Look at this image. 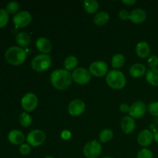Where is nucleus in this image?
Wrapping results in <instances>:
<instances>
[{
    "label": "nucleus",
    "mask_w": 158,
    "mask_h": 158,
    "mask_svg": "<svg viewBox=\"0 0 158 158\" xmlns=\"http://www.w3.org/2000/svg\"><path fill=\"white\" fill-rule=\"evenodd\" d=\"M102 158H114V157H102Z\"/></svg>",
    "instance_id": "nucleus-40"
},
{
    "label": "nucleus",
    "mask_w": 158,
    "mask_h": 158,
    "mask_svg": "<svg viewBox=\"0 0 158 158\" xmlns=\"http://www.w3.org/2000/svg\"><path fill=\"white\" fill-rule=\"evenodd\" d=\"M6 12L9 14H17L19 10V4L17 2L12 1L7 4L6 9Z\"/></svg>",
    "instance_id": "nucleus-28"
},
{
    "label": "nucleus",
    "mask_w": 158,
    "mask_h": 158,
    "mask_svg": "<svg viewBox=\"0 0 158 158\" xmlns=\"http://www.w3.org/2000/svg\"><path fill=\"white\" fill-rule=\"evenodd\" d=\"M119 17L121 20L130 19V13L127 10L123 9V10L119 12Z\"/></svg>",
    "instance_id": "nucleus-34"
},
{
    "label": "nucleus",
    "mask_w": 158,
    "mask_h": 158,
    "mask_svg": "<svg viewBox=\"0 0 158 158\" xmlns=\"http://www.w3.org/2000/svg\"><path fill=\"white\" fill-rule=\"evenodd\" d=\"M154 140H155V141L158 143V129L156 130L155 132H154Z\"/></svg>",
    "instance_id": "nucleus-38"
},
{
    "label": "nucleus",
    "mask_w": 158,
    "mask_h": 158,
    "mask_svg": "<svg viewBox=\"0 0 158 158\" xmlns=\"http://www.w3.org/2000/svg\"><path fill=\"white\" fill-rule=\"evenodd\" d=\"M120 110L122 113H127L130 110V106L129 105L127 104V103H122L120 106Z\"/></svg>",
    "instance_id": "nucleus-35"
},
{
    "label": "nucleus",
    "mask_w": 158,
    "mask_h": 158,
    "mask_svg": "<svg viewBox=\"0 0 158 158\" xmlns=\"http://www.w3.org/2000/svg\"><path fill=\"white\" fill-rule=\"evenodd\" d=\"M86 104L84 102L80 99L72 100L68 106V112L73 117H78L81 115L85 110Z\"/></svg>",
    "instance_id": "nucleus-11"
},
{
    "label": "nucleus",
    "mask_w": 158,
    "mask_h": 158,
    "mask_svg": "<svg viewBox=\"0 0 158 158\" xmlns=\"http://www.w3.org/2000/svg\"><path fill=\"white\" fill-rule=\"evenodd\" d=\"M148 110L153 117H158V102H152L148 106Z\"/></svg>",
    "instance_id": "nucleus-30"
},
{
    "label": "nucleus",
    "mask_w": 158,
    "mask_h": 158,
    "mask_svg": "<svg viewBox=\"0 0 158 158\" xmlns=\"http://www.w3.org/2000/svg\"><path fill=\"white\" fill-rule=\"evenodd\" d=\"M50 81L52 86L58 90H65L72 83V74L64 69L53 71L50 75Z\"/></svg>",
    "instance_id": "nucleus-1"
},
{
    "label": "nucleus",
    "mask_w": 158,
    "mask_h": 158,
    "mask_svg": "<svg viewBox=\"0 0 158 158\" xmlns=\"http://www.w3.org/2000/svg\"><path fill=\"white\" fill-rule=\"evenodd\" d=\"M137 158H153V153L151 150L143 148L140 150L137 155Z\"/></svg>",
    "instance_id": "nucleus-31"
},
{
    "label": "nucleus",
    "mask_w": 158,
    "mask_h": 158,
    "mask_svg": "<svg viewBox=\"0 0 158 158\" xmlns=\"http://www.w3.org/2000/svg\"><path fill=\"white\" fill-rule=\"evenodd\" d=\"M110 15L106 12H99L95 14L94 22L97 26H104L109 22Z\"/></svg>",
    "instance_id": "nucleus-22"
},
{
    "label": "nucleus",
    "mask_w": 158,
    "mask_h": 158,
    "mask_svg": "<svg viewBox=\"0 0 158 158\" xmlns=\"http://www.w3.org/2000/svg\"><path fill=\"white\" fill-rule=\"evenodd\" d=\"M45 158H54L53 157H52V156H46Z\"/></svg>",
    "instance_id": "nucleus-39"
},
{
    "label": "nucleus",
    "mask_w": 158,
    "mask_h": 158,
    "mask_svg": "<svg viewBox=\"0 0 158 158\" xmlns=\"http://www.w3.org/2000/svg\"><path fill=\"white\" fill-rule=\"evenodd\" d=\"M21 105L25 111L32 112L38 106V97L32 93H27L22 98Z\"/></svg>",
    "instance_id": "nucleus-6"
},
{
    "label": "nucleus",
    "mask_w": 158,
    "mask_h": 158,
    "mask_svg": "<svg viewBox=\"0 0 158 158\" xmlns=\"http://www.w3.org/2000/svg\"><path fill=\"white\" fill-rule=\"evenodd\" d=\"M136 53L141 59L148 58L151 54V47L147 42H140L136 46Z\"/></svg>",
    "instance_id": "nucleus-18"
},
{
    "label": "nucleus",
    "mask_w": 158,
    "mask_h": 158,
    "mask_svg": "<svg viewBox=\"0 0 158 158\" xmlns=\"http://www.w3.org/2000/svg\"><path fill=\"white\" fill-rule=\"evenodd\" d=\"M147 107L145 103L141 101H137L130 106L129 114L134 119H140L145 115Z\"/></svg>",
    "instance_id": "nucleus-12"
},
{
    "label": "nucleus",
    "mask_w": 158,
    "mask_h": 158,
    "mask_svg": "<svg viewBox=\"0 0 158 158\" xmlns=\"http://www.w3.org/2000/svg\"><path fill=\"white\" fill-rule=\"evenodd\" d=\"M8 139L14 145H22L24 143L25 136L23 132L18 130H12L8 134Z\"/></svg>",
    "instance_id": "nucleus-16"
},
{
    "label": "nucleus",
    "mask_w": 158,
    "mask_h": 158,
    "mask_svg": "<svg viewBox=\"0 0 158 158\" xmlns=\"http://www.w3.org/2000/svg\"><path fill=\"white\" fill-rule=\"evenodd\" d=\"M52 58L47 54H40L32 59L31 62V67L35 72H44L47 70L51 66Z\"/></svg>",
    "instance_id": "nucleus-4"
},
{
    "label": "nucleus",
    "mask_w": 158,
    "mask_h": 158,
    "mask_svg": "<svg viewBox=\"0 0 158 158\" xmlns=\"http://www.w3.org/2000/svg\"><path fill=\"white\" fill-rule=\"evenodd\" d=\"M77 65H78V60H77V57L73 55L66 57L63 62V66H64L65 69L69 71V72L71 70H75L77 67Z\"/></svg>",
    "instance_id": "nucleus-23"
},
{
    "label": "nucleus",
    "mask_w": 158,
    "mask_h": 158,
    "mask_svg": "<svg viewBox=\"0 0 158 158\" xmlns=\"http://www.w3.org/2000/svg\"><path fill=\"white\" fill-rule=\"evenodd\" d=\"M83 7L85 11L89 14H94L99 9V3L96 0H85L83 2Z\"/></svg>",
    "instance_id": "nucleus-24"
},
{
    "label": "nucleus",
    "mask_w": 158,
    "mask_h": 158,
    "mask_svg": "<svg viewBox=\"0 0 158 158\" xmlns=\"http://www.w3.org/2000/svg\"><path fill=\"white\" fill-rule=\"evenodd\" d=\"M106 82L108 86L114 89H121L126 86L127 80L123 73L117 69L109 71L106 76Z\"/></svg>",
    "instance_id": "nucleus-3"
},
{
    "label": "nucleus",
    "mask_w": 158,
    "mask_h": 158,
    "mask_svg": "<svg viewBox=\"0 0 158 158\" xmlns=\"http://www.w3.org/2000/svg\"><path fill=\"white\" fill-rule=\"evenodd\" d=\"M129 73L131 77L134 78H140V77L146 75L147 69L144 65L141 64V63H135L131 66Z\"/></svg>",
    "instance_id": "nucleus-19"
},
{
    "label": "nucleus",
    "mask_w": 158,
    "mask_h": 158,
    "mask_svg": "<svg viewBox=\"0 0 158 158\" xmlns=\"http://www.w3.org/2000/svg\"><path fill=\"white\" fill-rule=\"evenodd\" d=\"M146 80L149 84L154 86H158V69H148L146 73Z\"/></svg>",
    "instance_id": "nucleus-21"
},
{
    "label": "nucleus",
    "mask_w": 158,
    "mask_h": 158,
    "mask_svg": "<svg viewBox=\"0 0 158 158\" xmlns=\"http://www.w3.org/2000/svg\"><path fill=\"white\" fill-rule=\"evenodd\" d=\"M31 151V148L30 145L28 144V143H23L20 146L19 148V152L22 155H28V154L30 153Z\"/></svg>",
    "instance_id": "nucleus-33"
},
{
    "label": "nucleus",
    "mask_w": 158,
    "mask_h": 158,
    "mask_svg": "<svg viewBox=\"0 0 158 158\" xmlns=\"http://www.w3.org/2000/svg\"><path fill=\"white\" fill-rule=\"evenodd\" d=\"M35 46L43 54H47L52 50V44L50 41L45 37H40L35 42Z\"/></svg>",
    "instance_id": "nucleus-17"
},
{
    "label": "nucleus",
    "mask_w": 158,
    "mask_h": 158,
    "mask_svg": "<svg viewBox=\"0 0 158 158\" xmlns=\"http://www.w3.org/2000/svg\"><path fill=\"white\" fill-rule=\"evenodd\" d=\"M12 22L17 28H25L32 22V15L28 11H21L14 15Z\"/></svg>",
    "instance_id": "nucleus-9"
},
{
    "label": "nucleus",
    "mask_w": 158,
    "mask_h": 158,
    "mask_svg": "<svg viewBox=\"0 0 158 158\" xmlns=\"http://www.w3.org/2000/svg\"><path fill=\"white\" fill-rule=\"evenodd\" d=\"M148 64L151 69H156L158 66V57L156 55L150 56L148 59Z\"/></svg>",
    "instance_id": "nucleus-32"
},
{
    "label": "nucleus",
    "mask_w": 158,
    "mask_h": 158,
    "mask_svg": "<svg viewBox=\"0 0 158 158\" xmlns=\"http://www.w3.org/2000/svg\"><path fill=\"white\" fill-rule=\"evenodd\" d=\"M72 78L75 83L80 85H85L90 81L91 74L89 70L84 68H77L72 73Z\"/></svg>",
    "instance_id": "nucleus-8"
},
{
    "label": "nucleus",
    "mask_w": 158,
    "mask_h": 158,
    "mask_svg": "<svg viewBox=\"0 0 158 158\" xmlns=\"http://www.w3.org/2000/svg\"><path fill=\"white\" fill-rule=\"evenodd\" d=\"M27 54L25 49L19 46H12L5 52V59L6 62L12 66H19L26 60Z\"/></svg>",
    "instance_id": "nucleus-2"
},
{
    "label": "nucleus",
    "mask_w": 158,
    "mask_h": 158,
    "mask_svg": "<svg viewBox=\"0 0 158 158\" xmlns=\"http://www.w3.org/2000/svg\"><path fill=\"white\" fill-rule=\"evenodd\" d=\"M121 2L122 3L127 5V6H133V5L137 2L136 0H122Z\"/></svg>",
    "instance_id": "nucleus-37"
},
{
    "label": "nucleus",
    "mask_w": 158,
    "mask_h": 158,
    "mask_svg": "<svg viewBox=\"0 0 158 158\" xmlns=\"http://www.w3.org/2000/svg\"><path fill=\"white\" fill-rule=\"evenodd\" d=\"M61 137L63 140H69L71 137V133L69 131H63L61 133Z\"/></svg>",
    "instance_id": "nucleus-36"
},
{
    "label": "nucleus",
    "mask_w": 158,
    "mask_h": 158,
    "mask_svg": "<svg viewBox=\"0 0 158 158\" xmlns=\"http://www.w3.org/2000/svg\"><path fill=\"white\" fill-rule=\"evenodd\" d=\"M19 121L23 127H29L32 124V119L28 113L23 112L20 114L19 117Z\"/></svg>",
    "instance_id": "nucleus-27"
},
{
    "label": "nucleus",
    "mask_w": 158,
    "mask_h": 158,
    "mask_svg": "<svg viewBox=\"0 0 158 158\" xmlns=\"http://www.w3.org/2000/svg\"><path fill=\"white\" fill-rule=\"evenodd\" d=\"M147 18V13L143 9H135L130 12V20L135 24L143 23Z\"/></svg>",
    "instance_id": "nucleus-15"
},
{
    "label": "nucleus",
    "mask_w": 158,
    "mask_h": 158,
    "mask_svg": "<svg viewBox=\"0 0 158 158\" xmlns=\"http://www.w3.org/2000/svg\"><path fill=\"white\" fill-rule=\"evenodd\" d=\"M120 127L123 132L126 134H129L134 131L136 127L135 120L131 116H126L123 117L120 123Z\"/></svg>",
    "instance_id": "nucleus-14"
},
{
    "label": "nucleus",
    "mask_w": 158,
    "mask_h": 158,
    "mask_svg": "<svg viewBox=\"0 0 158 158\" xmlns=\"http://www.w3.org/2000/svg\"><path fill=\"white\" fill-rule=\"evenodd\" d=\"M26 140L32 147H39L46 140V134L40 130H33L28 134Z\"/></svg>",
    "instance_id": "nucleus-7"
},
{
    "label": "nucleus",
    "mask_w": 158,
    "mask_h": 158,
    "mask_svg": "<svg viewBox=\"0 0 158 158\" xmlns=\"http://www.w3.org/2000/svg\"><path fill=\"white\" fill-rule=\"evenodd\" d=\"M114 137V133L110 129H104L100 132L99 135V140L101 143H108L112 140Z\"/></svg>",
    "instance_id": "nucleus-26"
},
{
    "label": "nucleus",
    "mask_w": 158,
    "mask_h": 158,
    "mask_svg": "<svg viewBox=\"0 0 158 158\" xmlns=\"http://www.w3.org/2000/svg\"><path fill=\"white\" fill-rule=\"evenodd\" d=\"M125 57L123 54L117 53L113 56L112 60H111V64H112L113 68L114 69H117L121 68L125 63Z\"/></svg>",
    "instance_id": "nucleus-25"
},
{
    "label": "nucleus",
    "mask_w": 158,
    "mask_h": 158,
    "mask_svg": "<svg viewBox=\"0 0 158 158\" xmlns=\"http://www.w3.org/2000/svg\"><path fill=\"white\" fill-rule=\"evenodd\" d=\"M89 71L94 77H104L108 73V66L104 61H95L89 65Z\"/></svg>",
    "instance_id": "nucleus-10"
},
{
    "label": "nucleus",
    "mask_w": 158,
    "mask_h": 158,
    "mask_svg": "<svg viewBox=\"0 0 158 158\" xmlns=\"http://www.w3.org/2000/svg\"><path fill=\"white\" fill-rule=\"evenodd\" d=\"M102 152V146L97 140L88 142L83 148V154L86 158H97Z\"/></svg>",
    "instance_id": "nucleus-5"
},
{
    "label": "nucleus",
    "mask_w": 158,
    "mask_h": 158,
    "mask_svg": "<svg viewBox=\"0 0 158 158\" xmlns=\"http://www.w3.org/2000/svg\"><path fill=\"white\" fill-rule=\"evenodd\" d=\"M9 13L6 9H0V28L5 27L9 23Z\"/></svg>",
    "instance_id": "nucleus-29"
},
{
    "label": "nucleus",
    "mask_w": 158,
    "mask_h": 158,
    "mask_svg": "<svg viewBox=\"0 0 158 158\" xmlns=\"http://www.w3.org/2000/svg\"><path fill=\"white\" fill-rule=\"evenodd\" d=\"M15 41L19 46L22 47H27L30 45V35L25 32H20L15 36Z\"/></svg>",
    "instance_id": "nucleus-20"
},
{
    "label": "nucleus",
    "mask_w": 158,
    "mask_h": 158,
    "mask_svg": "<svg viewBox=\"0 0 158 158\" xmlns=\"http://www.w3.org/2000/svg\"><path fill=\"white\" fill-rule=\"evenodd\" d=\"M154 134L150 130H143L137 137V142L142 147H148L152 143Z\"/></svg>",
    "instance_id": "nucleus-13"
}]
</instances>
